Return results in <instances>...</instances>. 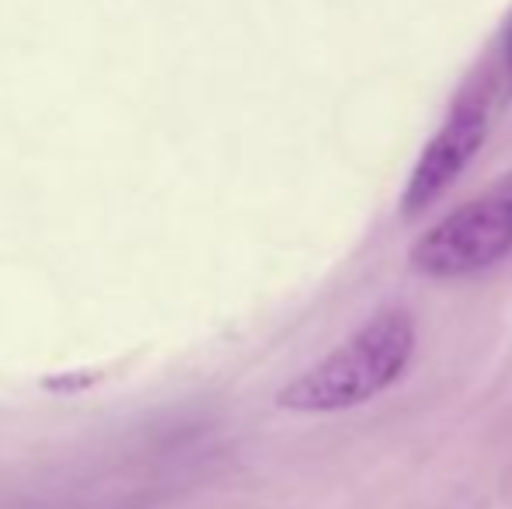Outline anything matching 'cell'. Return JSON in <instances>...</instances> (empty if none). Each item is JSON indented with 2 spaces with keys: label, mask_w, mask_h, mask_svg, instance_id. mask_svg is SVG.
Instances as JSON below:
<instances>
[{
  "label": "cell",
  "mask_w": 512,
  "mask_h": 509,
  "mask_svg": "<svg viewBox=\"0 0 512 509\" xmlns=\"http://www.w3.org/2000/svg\"><path fill=\"white\" fill-rule=\"evenodd\" d=\"M415 321L405 307H387L373 314L356 335L342 342L331 356L290 381L276 401L290 412H345L384 394L405 377L415 356Z\"/></svg>",
  "instance_id": "cell-1"
},
{
  "label": "cell",
  "mask_w": 512,
  "mask_h": 509,
  "mask_svg": "<svg viewBox=\"0 0 512 509\" xmlns=\"http://www.w3.org/2000/svg\"><path fill=\"white\" fill-rule=\"evenodd\" d=\"M512 252V171L467 199L411 245V269L436 279L474 276Z\"/></svg>",
  "instance_id": "cell-2"
},
{
  "label": "cell",
  "mask_w": 512,
  "mask_h": 509,
  "mask_svg": "<svg viewBox=\"0 0 512 509\" xmlns=\"http://www.w3.org/2000/svg\"><path fill=\"white\" fill-rule=\"evenodd\" d=\"M488 136V116L481 105L464 102L443 126L439 133L425 143L422 157L411 168L408 189L401 196L405 213H418L429 203H436L446 189L453 185V178H460V171L474 161V154L481 150Z\"/></svg>",
  "instance_id": "cell-3"
},
{
  "label": "cell",
  "mask_w": 512,
  "mask_h": 509,
  "mask_svg": "<svg viewBox=\"0 0 512 509\" xmlns=\"http://www.w3.org/2000/svg\"><path fill=\"white\" fill-rule=\"evenodd\" d=\"M509 70H512V39H509Z\"/></svg>",
  "instance_id": "cell-4"
}]
</instances>
